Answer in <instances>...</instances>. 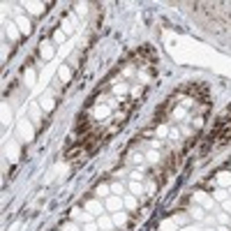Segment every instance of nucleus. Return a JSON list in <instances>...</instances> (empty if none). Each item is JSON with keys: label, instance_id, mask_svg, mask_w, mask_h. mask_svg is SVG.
I'll list each match as a JSON object with an SVG mask.
<instances>
[{"label": "nucleus", "instance_id": "nucleus-1", "mask_svg": "<svg viewBox=\"0 0 231 231\" xmlns=\"http://www.w3.org/2000/svg\"><path fill=\"white\" fill-rule=\"evenodd\" d=\"M39 53H42V58H51L53 56V46L49 42H42L39 44Z\"/></svg>", "mask_w": 231, "mask_h": 231}, {"label": "nucleus", "instance_id": "nucleus-2", "mask_svg": "<svg viewBox=\"0 0 231 231\" xmlns=\"http://www.w3.org/2000/svg\"><path fill=\"white\" fill-rule=\"evenodd\" d=\"M217 183H222V185H229V183H231V173H226V171L217 173Z\"/></svg>", "mask_w": 231, "mask_h": 231}, {"label": "nucleus", "instance_id": "nucleus-3", "mask_svg": "<svg viewBox=\"0 0 231 231\" xmlns=\"http://www.w3.org/2000/svg\"><path fill=\"white\" fill-rule=\"evenodd\" d=\"M42 106H44V109H46V111H51L53 106H56V102H53V97H46V95H44V97H42Z\"/></svg>", "mask_w": 231, "mask_h": 231}, {"label": "nucleus", "instance_id": "nucleus-4", "mask_svg": "<svg viewBox=\"0 0 231 231\" xmlns=\"http://www.w3.org/2000/svg\"><path fill=\"white\" fill-rule=\"evenodd\" d=\"M19 26H21V32H30L32 30L30 21H26V19H19Z\"/></svg>", "mask_w": 231, "mask_h": 231}, {"label": "nucleus", "instance_id": "nucleus-5", "mask_svg": "<svg viewBox=\"0 0 231 231\" xmlns=\"http://www.w3.org/2000/svg\"><path fill=\"white\" fill-rule=\"evenodd\" d=\"M113 220H116V224H120V226H123V224H127V215H123V213H118Z\"/></svg>", "mask_w": 231, "mask_h": 231}, {"label": "nucleus", "instance_id": "nucleus-6", "mask_svg": "<svg viewBox=\"0 0 231 231\" xmlns=\"http://www.w3.org/2000/svg\"><path fill=\"white\" fill-rule=\"evenodd\" d=\"M86 208L93 210V213H100V204H95V201H88V204H86Z\"/></svg>", "mask_w": 231, "mask_h": 231}, {"label": "nucleus", "instance_id": "nucleus-7", "mask_svg": "<svg viewBox=\"0 0 231 231\" xmlns=\"http://www.w3.org/2000/svg\"><path fill=\"white\" fill-rule=\"evenodd\" d=\"M69 76H72V72H69L67 67H63V69H60V79H63V81H69Z\"/></svg>", "mask_w": 231, "mask_h": 231}, {"label": "nucleus", "instance_id": "nucleus-8", "mask_svg": "<svg viewBox=\"0 0 231 231\" xmlns=\"http://www.w3.org/2000/svg\"><path fill=\"white\" fill-rule=\"evenodd\" d=\"M97 194H100V196H106V194H109V187H106V185H100V187H97Z\"/></svg>", "mask_w": 231, "mask_h": 231}, {"label": "nucleus", "instance_id": "nucleus-9", "mask_svg": "<svg viewBox=\"0 0 231 231\" xmlns=\"http://www.w3.org/2000/svg\"><path fill=\"white\" fill-rule=\"evenodd\" d=\"M14 28H16V26H12V23L7 26V35H9L12 39H16V30H14Z\"/></svg>", "mask_w": 231, "mask_h": 231}, {"label": "nucleus", "instance_id": "nucleus-10", "mask_svg": "<svg viewBox=\"0 0 231 231\" xmlns=\"http://www.w3.org/2000/svg\"><path fill=\"white\" fill-rule=\"evenodd\" d=\"M132 192H134V194H141L143 187H141V185H137V183H132Z\"/></svg>", "mask_w": 231, "mask_h": 231}, {"label": "nucleus", "instance_id": "nucleus-11", "mask_svg": "<svg viewBox=\"0 0 231 231\" xmlns=\"http://www.w3.org/2000/svg\"><path fill=\"white\" fill-rule=\"evenodd\" d=\"M192 215H194L196 220H201V217H204V210H201V208H194V210H192Z\"/></svg>", "mask_w": 231, "mask_h": 231}, {"label": "nucleus", "instance_id": "nucleus-12", "mask_svg": "<svg viewBox=\"0 0 231 231\" xmlns=\"http://www.w3.org/2000/svg\"><path fill=\"white\" fill-rule=\"evenodd\" d=\"M100 226H104V229H109V226H111V220H106V217H102V220H100Z\"/></svg>", "mask_w": 231, "mask_h": 231}, {"label": "nucleus", "instance_id": "nucleus-13", "mask_svg": "<svg viewBox=\"0 0 231 231\" xmlns=\"http://www.w3.org/2000/svg\"><path fill=\"white\" fill-rule=\"evenodd\" d=\"M118 206H120V201H118V199H111L109 201V208H118Z\"/></svg>", "mask_w": 231, "mask_h": 231}, {"label": "nucleus", "instance_id": "nucleus-14", "mask_svg": "<svg viewBox=\"0 0 231 231\" xmlns=\"http://www.w3.org/2000/svg\"><path fill=\"white\" fill-rule=\"evenodd\" d=\"M111 189H113L116 194H118V192H123V185H120V183H116V185H113V187H111Z\"/></svg>", "mask_w": 231, "mask_h": 231}, {"label": "nucleus", "instance_id": "nucleus-15", "mask_svg": "<svg viewBox=\"0 0 231 231\" xmlns=\"http://www.w3.org/2000/svg\"><path fill=\"white\" fill-rule=\"evenodd\" d=\"M30 9L35 12V14H39V12H42V5H30Z\"/></svg>", "mask_w": 231, "mask_h": 231}, {"label": "nucleus", "instance_id": "nucleus-16", "mask_svg": "<svg viewBox=\"0 0 231 231\" xmlns=\"http://www.w3.org/2000/svg\"><path fill=\"white\" fill-rule=\"evenodd\" d=\"M63 231H76V226H74V224H65Z\"/></svg>", "mask_w": 231, "mask_h": 231}, {"label": "nucleus", "instance_id": "nucleus-17", "mask_svg": "<svg viewBox=\"0 0 231 231\" xmlns=\"http://www.w3.org/2000/svg\"><path fill=\"white\" fill-rule=\"evenodd\" d=\"M224 208H226V210H231V201H224Z\"/></svg>", "mask_w": 231, "mask_h": 231}, {"label": "nucleus", "instance_id": "nucleus-18", "mask_svg": "<svg viewBox=\"0 0 231 231\" xmlns=\"http://www.w3.org/2000/svg\"><path fill=\"white\" fill-rule=\"evenodd\" d=\"M220 231H229V229H224V226H222V229H220Z\"/></svg>", "mask_w": 231, "mask_h": 231}]
</instances>
